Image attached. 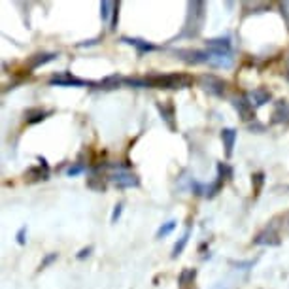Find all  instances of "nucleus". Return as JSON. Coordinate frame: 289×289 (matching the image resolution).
<instances>
[{"instance_id":"nucleus-8","label":"nucleus","mask_w":289,"mask_h":289,"mask_svg":"<svg viewBox=\"0 0 289 289\" xmlns=\"http://www.w3.org/2000/svg\"><path fill=\"white\" fill-rule=\"evenodd\" d=\"M271 123L274 125H289V102L286 100H278L274 104L271 116Z\"/></svg>"},{"instance_id":"nucleus-27","label":"nucleus","mask_w":289,"mask_h":289,"mask_svg":"<svg viewBox=\"0 0 289 289\" xmlns=\"http://www.w3.org/2000/svg\"><path fill=\"white\" fill-rule=\"evenodd\" d=\"M253 178V183H255V191L259 193V189H261L263 181H265V174L263 172H259V174H255V176H252Z\"/></svg>"},{"instance_id":"nucleus-19","label":"nucleus","mask_w":289,"mask_h":289,"mask_svg":"<svg viewBox=\"0 0 289 289\" xmlns=\"http://www.w3.org/2000/svg\"><path fill=\"white\" fill-rule=\"evenodd\" d=\"M47 116H51V110H40V108H32L25 112V119H27L28 125H36L40 121H44Z\"/></svg>"},{"instance_id":"nucleus-34","label":"nucleus","mask_w":289,"mask_h":289,"mask_svg":"<svg viewBox=\"0 0 289 289\" xmlns=\"http://www.w3.org/2000/svg\"><path fill=\"white\" fill-rule=\"evenodd\" d=\"M214 289H223V286H221V284H219V286H216V288Z\"/></svg>"},{"instance_id":"nucleus-3","label":"nucleus","mask_w":289,"mask_h":289,"mask_svg":"<svg viewBox=\"0 0 289 289\" xmlns=\"http://www.w3.org/2000/svg\"><path fill=\"white\" fill-rule=\"evenodd\" d=\"M199 85L202 87L204 93L212 95V97H223L227 93V82L216 74H200Z\"/></svg>"},{"instance_id":"nucleus-10","label":"nucleus","mask_w":289,"mask_h":289,"mask_svg":"<svg viewBox=\"0 0 289 289\" xmlns=\"http://www.w3.org/2000/svg\"><path fill=\"white\" fill-rule=\"evenodd\" d=\"M38 161H40L38 166H32V168H28V170L25 172V180L40 181V180H47V178H49V166L45 163V159L44 157H38Z\"/></svg>"},{"instance_id":"nucleus-22","label":"nucleus","mask_w":289,"mask_h":289,"mask_svg":"<svg viewBox=\"0 0 289 289\" xmlns=\"http://www.w3.org/2000/svg\"><path fill=\"white\" fill-rule=\"evenodd\" d=\"M116 6H118V2H108V0L100 2V17H102V21H108L110 15H114Z\"/></svg>"},{"instance_id":"nucleus-7","label":"nucleus","mask_w":289,"mask_h":289,"mask_svg":"<svg viewBox=\"0 0 289 289\" xmlns=\"http://www.w3.org/2000/svg\"><path fill=\"white\" fill-rule=\"evenodd\" d=\"M233 106L238 112V116L242 121H255V108L250 102L248 97H238V99H233Z\"/></svg>"},{"instance_id":"nucleus-18","label":"nucleus","mask_w":289,"mask_h":289,"mask_svg":"<svg viewBox=\"0 0 289 289\" xmlns=\"http://www.w3.org/2000/svg\"><path fill=\"white\" fill-rule=\"evenodd\" d=\"M197 278V269H183L180 272V278H178V288L180 289H193Z\"/></svg>"},{"instance_id":"nucleus-5","label":"nucleus","mask_w":289,"mask_h":289,"mask_svg":"<svg viewBox=\"0 0 289 289\" xmlns=\"http://www.w3.org/2000/svg\"><path fill=\"white\" fill-rule=\"evenodd\" d=\"M174 55L181 59L187 64H208L210 59V51H202V49H189V47H180L174 49Z\"/></svg>"},{"instance_id":"nucleus-25","label":"nucleus","mask_w":289,"mask_h":289,"mask_svg":"<svg viewBox=\"0 0 289 289\" xmlns=\"http://www.w3.org/2000/svg\"><path fill=\"white\" fill-rule=\"evenodd\" d=\"M174 229H176V221H166V223L157 231V238H163V236L170 235Z\"/></svg>"},{"instance_id":"nucleus-1","label":"nucleus","mask_w":289,"mask_h":289,"mask_svg":"<svg viewBox=\"0 0 289 289\" xmlns=\"http://www.w3.org/2000/svg\"><path fill=\"white\" fill-rule=\"evenodd\" d=\"M144 80L145 87H153V89H187L193 85V78L181 72L151 74V76H145Z\"/></svg>"},{"instance_id":"nucleus-4","label":"nucleus","mask_w":289,"mask_h":289,"mask_svg":"<svg viewBox=\"0 0 289 289\" xmlns=\"http://www.w3.org/2000/svg\"><path fill=\"white\" fill-rule=\"evenodd\" d=\"M49 85H57V87H87V85H95L93 82L76 78L70 72H57L49 78Z\"/></svg>"},{"instance_id":"nucleus-20","label":"nucleus","mask_w":289,"mask_h":289,"mask_svg":"<svg viewBox=\"0 0 289 289\" xmlns=\"http://www.w3.org/2000/svg\"><path fill=\"white\" fill-rule=\"evenodd\" d=\"M189 236H191V229H187V231L180 236V240L174 244V248H172V259H176L178 255H181V252L185 250V246L189 242Z\"/></svg>"},{"instance_id":"nucleus-24","label":"nucleus","mask_w":289,"mask_h":289,"mask_svg":"<svg viewBox=\"0 0 289 289\" xmlns=\"http://www.w3.org/2000/svg\"><path fill=\"white\" fill-rule=\"evenodd\" d=\"M217 176H219V178H223V180H229V178L233 176L231 166H229L227 163H219L217 164Z\"/></svg>"},{"instance_id":"nucleus-31","label":"nucleus","mask_w":289,"mask_h":289,"mask_svg":"<svg viewBox=\"0 0 289 289\" xmlns=\"http://www.w3.org/2000/svg\"><path fill=\"white\" fill-rule=\"evenodd\" d=\"M25 235H27V227H21V229L17 231V242L21 246L27 242V240H25Z\"/></svg>"},{"instance_id":"nucleus-21","label":"nucleus","mask_w":289,"mask_h":289,"mask_svg":"<svg viewBox=\"0 0 289 289\" xmlns=\"http://www.w3.org/2000/svg\"><path fill=\"white\" fill-rule=\"evenodd\" d=\"M87 187L93 191H106L108 183H106L104 176H91V178H87Z\"/></svg>"},{"instance_id":"nucleus-9","label":"nucleus","mask_w":289,"mask_h":289,"mask_svg":"<svg viewBox=\"0 0 289 289\" xmlns=\"http://www.w3.org/2000/svg\"><path fill=\"white\" fill-rule=\"evenodd\" d=\"M157 110H159L161 119L166 123V127H168L170 131H176V110H174V104H172L170 100H166V102H157Z\"/></svg>"},{"instance_id":"nucleus-23","label":"nucleus","mask_w":289,"mask_h":289,"mask_svg":"<svg viewBox=\"0 0 289 289\" xmlns=\"http://www.w3.org/2000/svg\"><path fill=\"white\" fill-rule=\"evenodd\" d=\"M119 83H123V78L121 76H110V78H104L99 85L100 89H116Z\"/></svg>"},{"instance_id":"nucleus-32","label":"nucleus","mask_w":289,"mask_h":289,"mask_svg":"<svg viewBox=\"0 0 289 289\" xmlns=\"http://www.w3.org/2000/svg\"><path fill=\"white\" fill-rule=\"evenodd\" d=\"M91 252H93V248H91V246H87V248H83L82 252L78 253L76 257H78V259L82 261V259H85V257H89V255H91Z\"/></svg>"},{"instance_id":"nucleus-11","label":"nucleus","mask_w":289,"mask_h":289,"mask_svg":"<svg viewBox=\"0 0 289 289\" xmlns=\"http://www.w3.org/2000/svg\"><path fill=\"white\" fill-rule=\"evenodd\" d=\"M253 244L255 246H278L280 244V236H278V233H276L274 227H269V229L261 231L259 235L253 238Z\"/></svg>"},{"instance_id":"nucleus-15","label":"nucleus","mask_w":289,"mask_h":289,"mask_svg":"<svg viewBox=\"0 0 289 289\" xmlns=\"http://www.w3.org/2000/svg\"><path fill=\"white\" fill-rule=\"evenodd\" d=\"M121 42H123V44L133 45V47H136V51H138V55H144V53H149V51H157V49H159L157 45L149 44V42H145V40H140V38H129V36H123V38H121Z\"/></svg>"},{"instance_id":"nucleus-28","label":"nucleus","mask_w":289,"mask_h":289,"mask_svg":"<svg viewBox=\"0 0 289 289\" xmlns=\"http://www.w3.org/2000/svg\"><path fill=\"white\" fill-rule=\"evenodd\" d=\"M121 212H123V202L116 204V208H114V214H112V223H118V219H119V216H121Z\"/></svg>"},{"instance_id":"nucleus-2","label":"nucleus","mask_w":289,"mask_h":289,"mask_svg":"<svg viewBox=\"0 0 289 289\" xmlns=\"http://www.w3.org/2000/svg\"><path fill=\"white\" fill-rule=\"evenodd\" d=\"M204 9H206L204 2H189L187 4V17H185V25H183V30L180 34L181 38L199 36L202 25H204V15H206Z\"/></svg>"},{"instance_id":"nucleus-6","label":"nucleus","mask_w":289,"mask_h":289,"mask_svg":"<svg viewBox=\"0 0 289 289\" xmlns=\"http://www.w3.org/2000/svg\"><path fill=\"white\" fill-rule=\"evenodd\" d=\"M110 181L116 187H119V189H133V187H138L140 185V178L129 170H119L116 174H112L110 176Z\"/></svg>"},{"instance_id":"nucleus-26","label":"nucleus","mask_w":289,"mask_h":289,"mask_svg":"<svg viewBox=\"0 0 289 289\" xmlns=\"http://www.w3.org/2000/svg\"><path fill=\"white\" fill-rule=\"evenodd\" d=\"M57 259H59V253H49V255H45L44 261L40 263V271H44L47 265H51V263L57 261Z\"/></svg>"},{"instance_id":"nucleus-29","label":"nucleus","mask_w":289,"mask_h":289,"mask_svg":"<svg viewBox=\"0 0 289 289\" xmlns=\"http://www.w3.org/2000/svg\"><path fill=\"white\" fill-rule=\"evenodd\" d=\"M83 170H85L83 164H76V166H70V168L66 170V174H68V176H76V174H80V172H83Z\"/></svg>"},{"instance_id":"nucleus-30","label":"nucleus","mask_w":289,"mask_h":289,"mask_svg":"<svg viewBox=\"0 0 289 289\" xmlns=\"http://www.w3.org/2000/svg\"><path fill=\"white\" fill-rule=\"evenodd\" d=\"M280 9H282V15H284V19H286V23L289 25V2H282Z\"/></svg>"},{"instance_id":"nucleus-13","label":"nucleus","mask_w":289,"mask_h":289,"mask_svg":"<svg viewBox=\"0 0 289 289\" xmlns=\"http://www.w3.org/2000/svg\"><path fill=\"white\" fill-rule=\"evenodd\" d=\"M206 51H210V53H231V40L227 36L206 40Z\"/></svg>"},{"instance_id":"nucleus-14","label":"nucleus","mask_w":289,"mask_h":289,"mask_svg":"<svg viewBox=\"0 0 289 289\" xmlns=\"http://www.w3.org/2000/svg\"><path fill=\"white\" fill-rule=\"evenodd\" d=\"M57 59V53H34L32 57H28L27 61V66L30 72H34V70H38L40 66H44V64L51 63V61H55Z\"/></svg>"},{"instance_id":"nucleus-16","label":"nucleus","mask_w":289,"mask_h":289,"mask_svg":"<svg viewBox=\"0 0 289 289\" xmlns=\"http://www.w3.org/2000/svg\"><path fill=\"white\" fill-rule=\"evenodd\" d=\"M233 63H235L233 53H210V59H208V64L216 68H231Z\"/></svg>"},{"instance_id":"nucleus-12","label":"nucleus","mask_w":289,"mask_h":289,"mask_svg":"<svg viewBox=\"0 0 289 289\" xmlns=\"http://www.w3.org/2000/svg\"><path fill=\"white\" fill-rule=\"evenodd\" d=\"M246 97L250 99V102L253 104V108H259V106H265L267 102H271L272 93L269 89H265V87H257V89H253L252 93H248Z\"/></svg>"},{"instance_id":"nucleus-33","label":"nucleus","mask_w":289,"mask_h":289,"mask_svg":"<svg viewBox=\"0 0 289 289\" xmlns=\"http://www.w3.org/2000/svg\"><path fill=\"white\" fill-rule=\"evenodd\" d=\"M286 78L289 80V53H288V57H286Z\"/></svg>"},{"instance_id":"nucleus-17","label":"nucleus","mask_w":289,"mask_h":289,"mask_svg":"<svg viewBox=\"0 0 289 289\" xmlns=\"http://www.w3.org/2000/svg\"><path fill=\"white\" fill-rule=\"evenodd\" d=\"M221 142H223V147H225V157L229 159L233 155V147H235V142H236L235 129H223L221 131Z\"/></svg>"}]
</instances>
